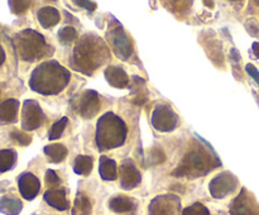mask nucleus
I'll list each match as a JSON object with an SVG mask.
<instances>
[{
    "mask_svg": "<svg viewBox=\"0 0 259 215\" xmlns=\"http://www.w3.org/2000/svg\"><path fill=\"white\" fill-rule=\"evenodd\" d=\"M110 50L103 38L94 33L83 34L73 48L70 63L73 70L90 76L108 62Z\"/></svg>",
    "mask_w": 259,
    "mask_h": 215,
    "instance_id": "nucleus-1",
    "label": "nucleus"
},
{
    "mask_svg": "<svg viewBox=\"0 0 259 215\" xmlns=\"http://www.w3.org/2000/svg\"><path fill=\"white\" fill-rule=\"evenodd\" d=\"M70 80V71L56 60H50L33 70L29 78V88L42 95H57L65 90Z\"/></svg>",
    "mask_w": 259,
    "mask_h": 215,
    "instance_id": "nucleus-2",
    "label": "nucleus"
},
{
    "mask_svg": "<svg viewBox=\"0 0 259 215\" xmlns=\"http://www.w3.org/2000/svg\"><path fill=\"white\" fill-rule=\"evenodd\" d=\"M219 166H222V162L219 161L209 144L207 147H204L199 143H194L192 148L187 151L172 175L196 179V177L205 176Z\"/></svg>",
    "mask_w": 259,
    "mask_h": 215,
    "instance_id": "nucleus-3",
    "label": "nucleus"
},
{
    "mask_svg": "<svg viewBox=\"0 0 259 215\" xmlns=\"http://www.w3.org/2000/svg\"><path fill=\"white\" fill-rule=\"evenodd\" d=\"M128 134L126 124L120 116L108 111L96 123L95 142L99 151H109L123 146Z\"/></svg>",
    "mask_w": 259,
    "mask_h": 215,
    "instance_id": "nucleus-4",
    "label": "nucleus"
},
{
    "mask_svg": "<svg viewBox=\"0 0 259 215\" xmlns=\"http://www.w3.org/2000/svg\"><path fill=\"white\" fill-rule=\"evenodd\" d=\"M14 46L23 61L34 62L53 55L52 46L47 45L45 37L37 30L24 29L14 35Z\"/></svg>",
    "mask_w": 259,
    "mask_h": 215,
    "instance_id": "nucleus-5",
    "label": "nucleus"
},
{
    "mask_svg": "<svg viewBox=\"0 0 259 215\" xmlns=\"http://www.w3.org/2000/svg\"><path fill=\"white\" fill-rule=\"evenodd\" d=\"M71 105L83 119H91L100 110V96L95 90H85L71 101Z\"/></svg>",
    "mask_w": 259,
    "mask_h": 215,
    "instance_id": "nucleus-6",
    "label": "nucleus"
},
{
    "mask_svg": "<svg viewBox=\"0 0 259 215\" xmlns=\"http://www.w3.org/2000/svg\"><path fill=\"white\" fill-rule=\"evenodd\" d=\"M106 38L113 52L123 61L129 60L133 55V42L120 24L110 28L106 33Z\"/></svg>",
    "mask_w": 259,
    "mask_h": 215,
    "instance_id": "nucleus-7",
    "label": "nucleus"
},
{
    "mask_svg": "<svg viewBox=\"0 0 259 215\" xmlns=\"http://www.w3.org/2000/svg\"><path fill=\"white\" fill-rule=\"evenodd\" d=\"M149 215H182L181 200L176 195H159L149 204Z\"/></svg>",
    "mask_w": 259,
    "mask_h": 215,
    "instance_id": "nucleus-8",
    "label": "nucleus"
},
{
    "mask_svg": "<svg viewBox=\"0 0 259 215\" xmlns=\"http://www.w3.org/2000/svg\"><path fill=\"white\" fill-rule=\"evenodd\" d=\"M238 186V179L229 171H224L215 176L214 179L210 181L209 190L210 194L215 197V199H223L230 192L234 191Z\"/></svg>",
    "mask_w": 259,
    "mask_h": 215,
    "instance_id": "nucleus-9",
    "label": "nucleus"
},
{
    "mask_svg": "<svg viewBox=\"0 0 259 215\" xmlns=\"http://www.w3.org/2000/svg\"><path fill=\"white\" fill-rule=\"evenodd\" d=\"M152 125L159 132H171L179 123V116L171 106L158 105L152 113Z\"/></svg>",
    "mask_w": 259,
    "mask_h": 215,
    "instance_id": "nucleus-10",
    "label": "nucleus"
},
{
    "mask_svg": "<svg viewBox=\"0 0 259 215\" xmlns=\"http://www.w3.org/2000/svg\"><path fill=\"white\" fill-rule=\"evenodd\" d=\"M230 215H259V204L255 197L243 187L230 205Z\"/></svg>",
    "mask_w": 259,
    "mask_h": 215,
    "instance_id": "nucleus-11",
    "label": "nucleus"
},
{
    "mask_svg": "<svg viewBox=\"0 0 259 215\" xmlns=\"http://www.w3.org/2000/svg\"><path fill=\"white\" fill-rule=\"evenodd\" d=\"M45 120L42 108L35 100H25L22 108V128L24 131H34L39 128Z\"/></svg>",
    "mask_w": 259,
    "mask_h": 215,
    "instance_id": "nucleus-12",
    "label": "nucleus"
},
{
    "mask_svg": "<svg viewBox=\"0 0 259 215\" xmlns=\"http://www.w3.org/2000/svg\"><path fill=\"white\" fill-rule=\"evenodd\" d=\"M119 176H120V186L124 190L134 189L142 181L141 172L134 164L133 159L131 158H126L121 162L120 168H119Z\"/></svg>",
    "mask_w": 259,
    "mask_h": 215,
    "instance_id": "nucleus-13",
    "label": "nucleus"
},
{
    "mask_svg": "<svg viewBox=\"0 0 259 215\" xmlns=\"http://www.w3.org/2000/svg\"><path fill=\"white\" fill-rule=\"evenodd\" d=\"M19 192L25 200H33L40 190V182L37 177L30 172H24L18 179Z\"/></svg>",
    "mask_w": 259,
    "mask_h": 215,
    "instance_id": "nucleus-14",
    "label": "nucleus"
},
{
    "mask_svg": "<svg viewBox=\"0 0 259 215\" xmlns=\"http://www.w3.org/2000/svg\"><path fill=\"white\" fill-rule=\"evenodd\" d=\"M105 78L109 85L116 89H124L129 85V76L119 66H109L105 70Z\"/></svg>",
    "mask_w": 259,
    "mask_h": 215,
    "instance_id": "nucleus-15",
    "label": "nucleus"
},
{
    "mask_svg": "<svg viewBox=\"0 0 259 215\" xmlns=\"http://www.w3.org/2000/svg\"><path fill=\"white\" fill-rule=\"evenodd\" d=\"M45 201L47 202L48 205L53 206L55 209L61 210H67L70 204H68L67 199H66V191L65 189H52V190H47L45 192Z\"/></svg>",
    "mask_w": 259,
    "mask_h": 215,
    "instance_id": "nucleus-16",
    "label": "nucleus"
},
{
    "mask_svg": "<svg viewBox=\"0 0 259 215\" xmlns=\"http://www.w3.org/2000/svg\"><path fill=\"white\" fill-rule=\"evenodd\" d=\"M19 101L15 99H8L0 104V124H10L17 121Z\"/></svg>",
    "mask_w": 259,
    "mask_h": 215,
    "instance_id": "nucleus-17",
    "label": "nucleus"
},
{
    "mask_svg": "<svg viewBox=\"0 0 259 215\" xmlns=\"http://www.w3.org/2000/svg\"><path fill=\"white\" fill-rule=\"evenodd\" d=\"M37 18L39 24L43 28H52L57 25L61 20V14L56 8L53 7H43L38 10Z\"/></svg>",
    "mask_w": 259,
    "mask_h": 215,
    "instance_id": "nucleus-18",
    "label": "nucleus"
},
{
    "mask_svg": "<svg viewBox=\"0 0 259 215\" xmlns=\"http://www.w3.org/2000/svg\"><path fill=\"white\" fill-rule=\"evenodd\" d=\"M109 207L114 212H132L136 210L137 204L132 197L124 196V195H116L109 200Z\"/></svg>",
    "mask_w": 259,
    "mask_h": 215,
    "instance_id": "nucleus-19",
    "label": "nucleus"
},
{
    "mask_svg": "<svg viewBox=\"0 0 259 215\" xmlns=\"http://www.w3.org/2000/svg\"><path fill=\"white\" fill-rule=\"evenodd\" d=\"M99 174L105 181H114L118 179V167L114 159L106 156H101L99 161Z\"/></svg>",
    "mask_w": 259,
    "mask_h": 215,
    "instance_id": "nucleus-20",
    "label": "nucleus"
},
{
    "mask_svg": "<svg viewBox=\"0 0 259 215\" xmlns=\"http://www.w3.org/2000/svg\"><path fill=\"white\" fill-rule=\"evenodd\" d=\"M45 154L47 156L48 161L52 162V163H60L67 156V148H66L63 144L55 143L50 144V146H46L43 149Z\"/></svg>",
    "mask_w": 259,
    "mask_h": 215,
    "instance_id": "nucleus-21",
    "label": "nucleus"
},
{
    "mask_svg": "<svg viewBox=\"0 0 259 215\" xmlns=\"http://www.w3.org/2000/svg\"><path fill=\"white\" fill-rule=\"evenodd\" d=\"M22 210V201L17 197L4 196L0 199V211L7 215H18Z\"/></svg>",
    "mask_w": 259,
    "mask_h": 215,
    "instance_id": "nucleus-22",
    "label": "nucleus"
},
{
    "mask_svg": "<svg viewBox=\"0 0 259 215\" xmlns=\"http://www.w3.org/2000/svg\"><path fill=\"white\" fill-rule=\"evenodd\" d=\"M94 166V158L91 156H80L76 157L75 163H73V171L76 175H81V176H89L93 171Z\"/></svg>",
    "mask_w": 259,
    "mask_h": 215,
    "instance_id": "nucleus-23",
    "label": "nucleus"
},
{
    "mask_svg": "<svg viewBox=\"0 0 259 215\" xmlns=\"http://www.w3.org/2000/svg\"><path fill=\"white\" fill-rule=\"evenodd\" d=\"M91 214V201L85 194L78 192L76 195L75 204H73L72 215H90Z\"/></svg>",
    "mask_w": 259,
    "mask_h": 215,
    "instance_id": "nucleus-24",
    "label": "nucleus"
},
{
    "mask_svg": "<svg viewBox=\"0 0 259 215\" xmlns=\"http://www.w3.org/2000/svg\"><path fill=\"white\" fill-rule=\"evenodd\" d=\"M17 161V153L13 149H2L0 151V174L12 168Z\"/></svg>",
    "mask_w": 259,
    "mask_h": 215,
    "instance_id": "nucleus-25",
    "label": "nucleus"
},
{
    "mask_svg": "<svg viewBox=\"0 0 259 215\" xmlns=\"http://www.w3.org/2000/svg\"><path fill=\"white\" fill-rule=\"evenodd\" d=\"M57 35H58V40H60V43L62 46L72 45V43L76 42L78 38L77 32H76L75 28L71 27V25H66V27L61 28V29L58 30Z\"/></svg>",
    "mask_w": 259,
    "mask_h": 215,
    "instance_id": "nucleus-26",
    "label": "nucleus"
},
{
    "mask_svg": "<svg viewBox=\"0 0 259 215\" xmlns=\"http://www.w3.org/2000/svg\"><path fill=\"white\" fill-rule=\"evenodd\" d=\"M68 124V118L67 116H63L62 119H60L58 121H56L52 126H51L50 132H48V139L50 141H55V139L60 138L62 136V133L65 132V128Z\"/></svg>",
    "mask_w": 259,
    "mask_h": 215,
    "instance_id": "nucleus-27",
    "label": "nucleus"
},
{
    "mask_svg": "<svg viewBox=\"0 0 259 215\" xmlns=\"http://www.w3.org/2000/svg\"><path fill=\"white\" fill-rule=\"evenodd\" d=\"M182 215H210L209 209L200 202H195L191 206L182 210Z\"/></svg>",
    "mask_w": 259,
    "mask_h": 215,
    "instance_id": "nucleus-28",
    "label": "nucleus"
},
{
    "mask_svg": "<svg viewBox=\"0 0 259 215\" xmlns=\"http://www.w3.org/2000/svg\"><path fill=\"white\" fill-rule=\"evenodd\" d=\"M10 138H12L15 143L19 144V146H28V144L32 142V138H30L29 134H27L23 131H17V129L10 133Z\"/></svg>",
    "mask_w": 259,
    "mask_h": 215,
    "instance_id": "nucleus-29",
    "label": "nucleus"
},
{
    "mask_svg": "<svg viewBox=\"0 0 259 215\" xmlns=\"http://www.w3.org/2000/svg\"><path fill=\"white\" fill-rule=\"evenodd\" d=\"M46 185H47L48 190H52V189H58L61 185V179L56 175V172L53 169H48L46 172Z\"/></svg>",
    "mask_w": 259,
    "mask_h": 215,
    "instance_id": "nucleus-30",
    "label": "nucleus"
},
{
    "mask_svg": "<svg viewBox=\"0 0 259 215\" xmlns=\"http://www.w3.org/2000/svg\"><path fill=\"white\" fill-rule=\"evenodd\" d=\"M30 4H32L30 2H9L10 9L15 14H23V13H25L29 9Z\"/></svg>",
    "mask_w": 259,
    "mask_h": 215,
    "instance_id": "nucleus-31",
    "label": "nucleus"
},
{
    "mask_svg": "<svg viewBox=\"0 0 259 215\" xmlns=\"http://www.w3.org/2000/svg\"><path fill=\"white\" fill-rule=\"evenodd\" d=\"M149 154H151V156H149V163L151 164H158L164 161L163 152L159 151V149H152V151H149Z\"/></svg>",
    "mask_w": 259,
    "mask_h": 215,
    "instance_id": "nucleus-32",
    "label": "nucleus"
},
{
    "mask_svg": "<svg viewBox=\"0 0 259 215\" xmlns=\"http://www.w3.org/2000/svg\"><path fill=\"white\" fill-rule=\"evenodd\" d=\"M245 70H247L248 75H249L250 77H253V80L259 85V71L257 70V67H255L254 65H252V63H248V65L245 66Z\"/></svg>",
    "mask_w": 259,
    "mask_h": 215,
    "instance_id": "nucleus-33",
    "label": "nucleus"
},
{
    "mask_svg": "<svg viewBox=\"0 0 259 215\" xmlns=\"http://www.w3.org/2000/svg\"><path fill=\"white\" fill-rule=\"evenodd\" d=\"M76 5H80V7L85 8V9L88 10H95L96 9V3L94 2H83V0H81V2H75Z\"/></svg>",
    "mask_w": 259,
    "mask_h": 215,
    "instance_id": "nucleus-34",
    "label": "nucleus"
},
{
    "mask_svg": "<svg viewBox=\"0 0 259 215\" xmlns=\"http://www.w3.org/2000/svg\"><path fill=\"white\" fill-rule=\"evenodd\" d=\"M252 51L255 55V57L259 58V42H254L252 45Z\"/></svg>",
    "mask_w": 259,
    "mask_h": 215,
    "instance_id": "nucleus-35",
    "label": "nucleus"
},
{
    "mask_svg": "<svg viewBox=\"0 0 259 215\" xmlns=\"http://www.w3.org/2000/svg\"><path fill=\"white\" fill-rule=\"evenodd\" d=\"M4 61H5V52H4V50H3L2 45H0V66L4 63Z\"/></svg>",
    "mask_w": 259,
    "mask_h": 215,
    "instance_id": "nucleus-36",
    "label": "nucleus"
}]
</instances>
